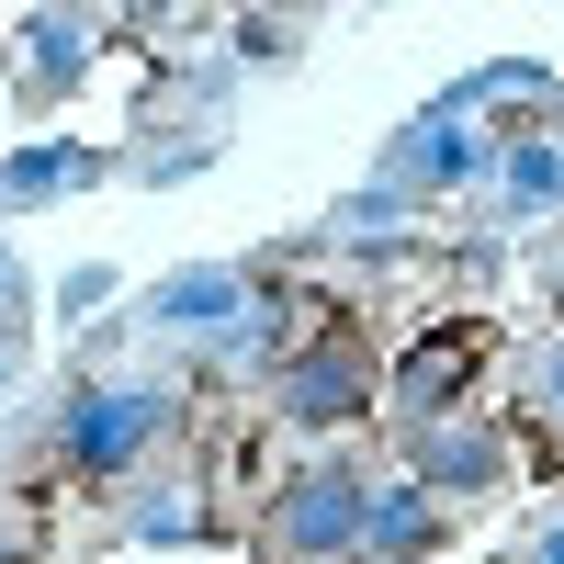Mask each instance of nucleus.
Returning a JSON list of instances; mask_svg holds the SVG:
<instances>
[{
    "label": "nucleus",
    "mask_w": 564,
    "mask_h": 564,
    "mask_svg": "<svg viewBox=\"0 0 564 564\" xmlns=\"http://www.w3.org/2000/svg\"><path fill=\"white\" fill-rule=\"evenodd\" d=\"M170 417H181V395L170 384H79L68 395V430H57V452L79 463V475H135L159 441H170Z\"/></svg>",
    "instance_id": "obj_1"
},
{
    "label": "nucleus",
    "mask_w": 564,
    "mask_h": 564,
    "mask_svg": "<svg viewBox=\"0 0 564 564\" xmlns=\"http://www.w3.org/2000/svg\"><path fill=\"white\" fill-rule=\"evenodd\" d=\"M361 531H372L361 463H305V475L271 497V542L294 553V564H339V553H361Z\"/></svg>",
    "instance_id": "obj_2"
},
{
    "label": "nucleus",
    "mask_w": 564,
    "mask_h": 564,
    "mask_svg": "<svg viewBox=\"0 0 564 564\" xmlns=\"http://www.w3.org/2000/svg\"><path fill=\"white\" fill-rule=\"evenodd\" d=\"M361 406H372V361H361V339H350V327H316V339L282 361V417H294V430H350Z\"/></svg>",
    "instance_id": "obj_3"
},
{
    "label": "nucleus",
    "mask_w": 564,
    "mask_h": 564,
    "mask_svg": "<svg viewBox=\"0 0 564 564\" xmlns=\"http://www.w3.org/2000/svg\"><path fill=\"white\" fill-rule=\"evenodd\" d=\"M475 372H486V327H430V339H417L406 361H395V417H406V441L417 430H441V417L463 406V384H475Z\"/></svg>",
    "instance_id": "obj_4"
},
{
    "label": "nucleus",
    "mask_w": 564,
    "mask_h": 564,
    "mask_svg": "<svg viewBox=\"0 0 564 564\" xmlns=\"http://www.w3.org/2000/svg\"><path fill=\"white\" fill-rule=\"evenodd\" d=\"M497 475H508V441L486 417H441V430L406 441V486H430V497H486Z\"/></svg>",
    "instance_id": "obj_5"
},
{
    "label": "nucleus",
    "mask_w": 564,
    "mask_h": 564,
    "mask_svg": "<svg viewBox=\"0 0 564 564\" xmlns=\"http://www.w3.org/2000/svg\"><path fill=\"white\" fill-rule=\"evenodd\" d=\"M395 181L406 193H463V181H497V148L475 124H441V113H417L395 135Z\"/></svg>",
    "instance_id": "obj_6"
},
{
    "label": "nucleus",
    "mask_w": 564,
    "mask_h": 564,
    "mask_svg": "<svg viewBox=\"0 0 564 564\" xmlns=\"http://www.w3.org/2000/svg\"><path fill=\"white\" fill-rule=\"evenodd\" d=\"M260 294H249V271H170L159 294H148V327H170V339H226V327H238Z\"/></svg>",
    "instance_id": "obj_7"
},
{
    "label": "nucleus",
    "mask_w": 564,
    "mask_h": 564,
    "mask_svg": "<svg viewBox=\"0 0 564 564\" xmlns=\"http://www.w3.org/2000/svg\"><path fill=\"white\" fill-rule=\"evenodd\" d=\"M90 45H102V23H90V12H34V23H23V102H57V90H79Z\"/></svg>",
    "instance_id": "obj_8"
},
{
    "label": "nucleus",
    "mask_w": 564,
    "mask_h": 564,
    "mask_svg": "<svg viewBox=\"0 0 564 564\" xmlns=\"http://www.w3.org/2000/svg\"><path fill=\"white\" fill-rule=\"evenodd\" d=\"M497 215H508V226H553V215H564V135H520V148H497Z\"/></svg>",
    "instance_id": "obj_9"
},
{
    "label": "nucleus",
    "mask_w": 564,
    "mask_h": 564,
    "mask_svg": "<svg viewBox=\"0 0 564 564\" xmlns=\"http://www.w3.org/2000/svg\"><path fill=\"white\" fill-rule=\"evenodd\" d=\"M430 542H441V497L430 486H372V531H361L372 564H417Z\"/></svg>",
    "instance_id": "obj_10"
},
{
    "label": "nucleus",
    "mask_w": 564,
    "mask_h": 564,
    "mask_svg": "<svg viewBox=\"0 0 564 564\" xmlns=\"http://www.w3.org/2000/svg\"><path fill=\"white\" fill-rule=\"evenodd\" d=\"M79 181H102V148H23V159H0V215L57 204V193H79Z\"/></svg>",
    "instance_id": "obj_11"
},
{
    "label": "nucleus",
    "mask_w": 564,
    "mask_h": 564,
    "mask_svg": "<svg viewBox=\"0 0 564 564\" xmlns=\"http://www.w3.org/2000/svg\"><path fill=\"white\" fill-rule=\"evenodd\" d=\"M124 542H204V486L193 475H159L124 497Z\"/></svg>",
    "instance_id": "obj_12"
},
{
    "label": "nucleus",
    "mask_w": 564,
    "mask_h": 564,
    "mask_svg": "<svg viewBox=\"0 0 564 564\" xmlns=\"http://www.w3.org/2000/svg\"><path fill=\"white\" fill-rule=\"evenodd\" d=\"M406 215H417V193H406V181H361V193H339V204H327V238H395Z\"/></svg>",
    "instance_id": "obj_13"
},
{
    "label": "nucleus",
    "mask_w": 564,
    "mask_h": 564,
    "mask_svg": "<svg viewBox=\"0 0 564 564\" xmlns=\"http://www.w3.org/2000/svg\"><path fill=\"white\" fill-rule=\"evenodd\" d=\"M215 361H226V372H260V361H282V305H249V316L215 339Z\"/></svg>",
    "instance_id": "obj_14"
},
{
    "label": "nucleus",
    "mask_w": 564,
    "mask_h": 564,
    "mask_svg": "<svg viewBox=\"0 0 564 564\" xmlns=\"http://www.w3.org/2000/svg\"><path fill=\"white\" fill-rule=\"evenodd\" d=\"M102 305H113V271H102V260H79V271L57 282V316H102Z\"/></svg>",
    "instance_id": "obj_15"
},
{
    "label": "nucleus",
    "mask_w": 564,
    "mask_h": 564,
    "mask_svg": "<svg viewBox=\"0 0 564 564\" xmlns=\"http://www.w3.org/2000/svg\"><path fill=\"white\" fill-rule=\"evenodd\" d=\"M531 406H542V417H553V430H564V339H553V350L531 361Z\"/></svg>",
    "instance_id": "obj_16"
},
{
    "label": "nucleus",
    "mask_w": 564,
    "mask_h": 564,
    "mask_svg": "<svg viewBox=\"0 0 564 564\" xmlns=\"http://www.w3.org/2000/svg\"><path fill=\"white\" fill-rule=\"evenodd\" d=\"M12 327H23V260L0 249V339H12Z\"/></svg>",
    "instance_id": "obj_17"
},
{
    "label": "nucleus",
    "mask_w": 564,
    "mask_h": 564,
    "mask_svg": "<svg viewBox=\"0 0 564 564\" xmlns=\"http://www.w3.org/2000/svg\"><path fill=\"white\" fill-rule=\"evenodd\" d=\"M531 564H564V531H542V542H531Z\"/></svg>",
    "instance_id": "obj_18"
},
{
    "label": "nucleus",
    "mask_w": 564,
    "mask_h": 564,
    "mask_svg": "<svg viewBox=\"0 0 564 564\" xmlns=\"http://www.w3.org/2000/svg\"><path fill=\"white\" fill-rule=\"evenodd\" d=\"M12 372H23V350H12V339H0V395H12Z\"/></svg>",
    "instance_id": "obj_19"
}]
</instances>
